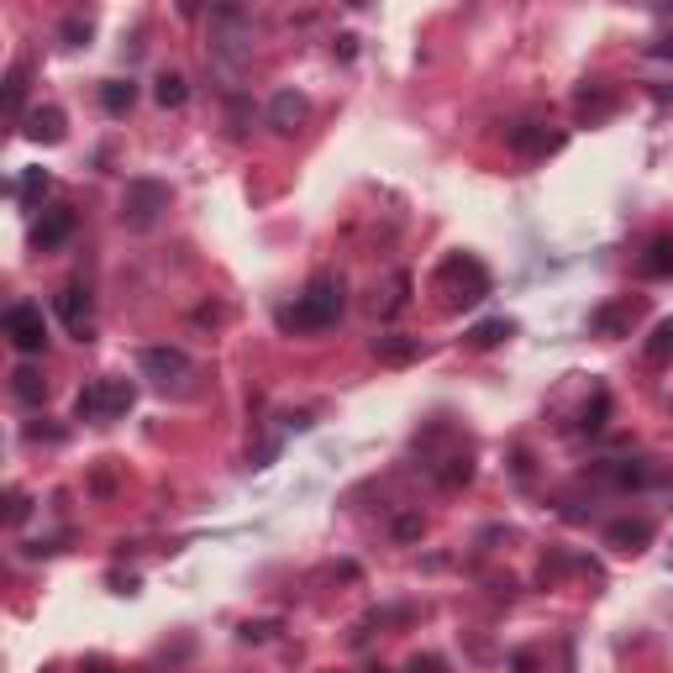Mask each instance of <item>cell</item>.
<instances>
[{"instance_id":"28","label":"cell","mask_w":673,"mask_h":673,"mask_svg":"<svg viewBox=\"0 0 673 673\" xmlns=\"http://www.w3.org/2000/svg\"><path fill=\"white\" fill-rule=\"evenodd\" d=\"M27 516V495H22V489H11V505H6V521L16 526V521H22Z\"/></svg>"},{"instance_id":"25","label":"cell","mask_w":673,"mask_h":673,"mask_svg":"<svg viewBox=\"0 0 673 673\" xmlns=\"http://www.w3.org/2000/svg\"><path fill=\"white\" fill-rule=\"evenodd\" d=\"M605 416H610V395H595V405H584V432H600V426H605Z\"/></svg>"},{"instance_id":"12","label":"cell","mask_w":673,"mask_h":673,"mask_svg":"<svg viewBox=\"0 0 673 673\" xmlns=\"http://www.w3.org/2000/svg\"><path fill=\"white\" fill-rule=\"evenodd\" d=\"M605 542L616 547V553H642V547L652 542V526L647 521H610L605 526Z\"/></svg>"},{"instance_id":"30","label":"cell","mask_w":673,"mask_h":673,"mask_svg":"<svg viewBox=\"0 0 673 673\" xmlns=\"http://www.w3.org/2000/svg\"><path fill=\"white\" fill-rule=\"evenodd\" d=\"M395 537H421V516H400L395 521Z\"/></svg>"},{"instance_id":"18","label":"cell","mask_w":673,"mask_h":673,"mask_svg":"<svg viewBox=\"0 0 673 673\" xmlns=\"http://www.w3.org/2000/svg\"><path fill=\"white\" fill-rule=\"evenodd\" d=\"M132 100H137V90H132V79H111L106 90H100V106H106L111 116H121V111H132Z\"/></svg>"},{"instance_id":"3","label":"cell","mask_w":673,"mask_h":673,"mask_svg":"<svg viewBox=\"0 0 673 673\" xmlns=\"http://www.w3.org/2000/svg\"><path fill=\"white\" fill-rule=\"evenodd\" d=\"M132 400H137V390H132L127 379H95L90 390H79L74 416L79 421H116V416L132 411Z\"/></svg>"},{"instance_id":"29","label":"cell","mask_w":673,"mask_h":673,"mask_svg":"<svg viewBox=\"0 0 673 673\" xmlns=\"http://www.w3.org/2000/svg\"><path fill=\"white\" fill-rule=\"evenodd\" d=\"M405 673H442V658H432V652H426V658H411Z\"/></svg>"},{"instance_id":"23","label":"cell","mask_w":673,"mask_h":673,"mask_svg":"<svg viewBox=\"0 0 673 673\" xmlns=\"http://www.w3.org/2000/svg\"><path fill=\"white\" fill-rule=\"evenodd\" d=\"M468 479H474V463H468V458H447V468H437V484L442 489H458Z\"/></svg>"},{"instance_id":"15","label":"cell","mask_w":673,"mask_h":673,"mask_svg":"<svg viewBox=\"0 0 673 673\" xmlns=\"http://www.w3.org/2000/svg\"><path fill=\"white\" fill-rule=\"evenodd\" d=\"M374 353H379V363H411V358L421 353V342H416V337L390 332V337H379V342H374Z\"/></svg>"},{"instance_id":"9","label":"cell","mask_w":673,"mask_h":673,"mask_svg":"<svg viewBox=\"0 0 673 673\" xmlns=\"http://www.w3.org/2000/svg\"><path fill=\"white\" fill-rule=\"evenodd\" d=\"M558 142H563V137H558V132H547L542 121H516V127H511V148H516V153H526V158L553 153Z\"/></svg>"},{"instance_id":"16","label":"cell","mask_w":673,"mask_h":673,"mask_svg":"<svg viewBox=\"0 0 673 673\" xmlns=\"http://www.w3.org/2000/svg\"><path fill=\"white\" fill-rule=\"evenodd\" d=\"M11 395L22 400V405H43L48 384H43V374H37V369H16V374H11Z\"/></svg>"},{"instance_id":"2","label":"cell","mask_w":673,"mask_h":673,"mask_svg":"<svg viewBox=\"0 0 673 673\" xmlns=\"http://www.w3.org/2000/svg\"><path fill=\"white\" fill-rule=\"evenodd\" d=\"M437 290L447 295V305H453V311H463V305H479V300L489 295V274H484L479 258L453 253V258L442 263V274H437Z\"/></svg>"},{"instance_id":"21","label":"cell","mask_w":673,"mask_h":673,"mask_svg":"<svg viewBox=\"0 0 673 673\" xmlns=\"http://www.w3.org/2000/svg\"><path fill=\"white\" fill-rule=\"evenodd\" d=\"M647 358H652V363H668V358H673V316H668V321H658V326H652V342H647Z\"/></svg>"},{"instance_id":"14","label":"cell","mask_w":673,"mask_h":673,"mask_svg":"<svg viewBox=\"0 0 673 673\" xmlns=\"http://www.w3.org/2000/svg\"><path fill=\"white\" fill-rule=\"evenodd\" d=\"M637 269H642V279H673V237H652Z\"/></svg>"},{"instance_id":"19","label":"cell","mask_w":673,"mask_h":673,"mask_svg":"<svg viewBox=\"0 0 673 673\" xmlns=\"http://www.w3.org/2000/svg\"><path fill=\"white\" fill-rule=\"evenodd\" d=\"M511 332H516V326L500 316V321H479L474 332H468V342H474V348H500V342L511 337Z\"/></svg>"},{"instance_id":"5","label":"cell","mask_w":673,"mask_h":673,"mask_svg":"<svg viewBox=\"0 0 673 673\" xmlns=\"http://www.w3.org/2000/svg\"><path fill=\"white\" fill-rule=\"evenodd\" d=\"M6 337H11V348H16V353H43V348H48L43 305H32V300L6 305Z\"/></svg>"},{"instance_id":"10","label":"cell","mask_w":673,"mask_h":673,"mask_svg":"<svg viewBox=\"0 0 673 673\" xmlns=\"http://www.w3.org/2000/svg\"><path fill=\"white\" fill-rule=\"evenodd\" d=\"M637 316H642V300L626 295V300H616V305H600V311H595V332H600V337H621Z\"/></svg>"},{"instance_id":"32","label":"cell","mask_w":673,"mask_h":673,"mask_svg":"<svg viewBox=\"0 0 673 673\" xmlns=\"http://www.w3.org/2000/svg\"><path fill=\"white\" fill-rule=\"evenodd\" d=\"M85 673H116L111 663H85Z\"/></svg>"},{"instance_id":"17","label":"cell","mask_w":673,"mask_h":673,"mask_svg":"<svg viewBox=\"0 0 673 673\" xmlns=\"http://www.w3.org/2000/svg\"><path fill=\"white\" fill-rule=\"evenodd\" d=\"M610 106H616V95H610L605 85H584L579 90V116L600 121V116H610Z\"/></svg>"},{"instance_id":"11","label":"cell","mask_w":673,"mask_h":673,"mask_svg":"<svg viewBox=\"0 0 673 673\" xmlns=\"http://www.w3.org/2000/svg\"><path fill=\"white\" fill-rule=\"evenodd\" d=\"M305 111H311V106H305V95L279 90V95H274V106H269V127H274V132H295L300 121H305Z\"/></svg>"},{"instance_id":"1","label":"cell","mask_w":673,"mask_h":673,"mask_svg":"<svg viewBox=\"0 0 673 673\" xmlns=\"http://www.w3.org/2000/svg\"><path fill=\"white\" fill-rule=\"evenodd\" d=\"M342 305H348L342 300V279L321 274V279H311V290H305L295 305L279 311V332H326V326H337Z\"/></svg>"},{"instance_id":"27","label":"cell","mask_w":673,"mask_h":673,"mask_svg":"<svg viewBox=\"0 0 673 673\" xmlns=\"http://www.w3.org/2000/svg\"><path fill=\"white\" fill-rule=\"evenodd\" d=\"M16 190H22L27 200H32V195H43V190H48V174H43V169H32V174H22V185H16Z\"/></svg>"},{"instance_id":"7","label":"cell","mask_w":673,"mask_h":673,"mask_svg":"<svg viewBox=\"0 0 673 673\" xmlns=\"http://www.w3.org/2000/svg\"><path fill=\"white\" fill-rule=\"evenodd\" d=\"M58 316H64V326H69V332H74L79 342H85V337H90V321H95V305H90V290H85V284H69V290H64V295H58Z\"/></svg>"},{"instance_id":"6","label":"cell","mask_w":673,"mask_h":673,"mask_svg":"<svg viewBox=\"0 0 673 673\" xmlns=\"http://www.w3.org/2000/svg\"><path fill=\"white\" fill-rule=\"evenodd\" d=\"M142 374L158 379L163 390H169V384H185L190 379V358L179 353V348H142Z\"/></svg>"},{"instance_id":"26","label":"cell","mask_w":673,"mask_h":673,"mask_svg":"<svg viewBox=\"0 0 673 673\" xmlns=\"http://www.w3.org/2000/svg\"><path fill=\"white\" fill-rule=\"evenodd\" d=\"M58 32H64V43H85V37H90V22H85V16H69Z\"/></svg>"},{"instance_id":"20","label":"cell","mask_w":673,"mask_h":673,"mask_svg":"<svg viewBox=\"0 0 673 673\" xmlns=\"http://www.w3.org/2000/svg\"><path fill=\"white\" fill-rule=\"evenodd\" d=\"M153 95H158V106H185V100H190V90H185V79H179V74H158Z\"/></svg>"},{"instance_id":"8","label":"cell","mask_w":673,"mask_h":673,"mask_svg":"<svg viewBox=\"0 0 673 673\" xmlns=\"http://www.w3.org/2000/svg\"><path fill=\"white\" fill-rule=\"evenodd\" d=\"M69 237H74V211H69V206H53V211H43V221L32 227V248L53 253V248H64Z\"/></svg>"},{"instance_id":"4","label":"cell","mask_w":673,"mask_h":673,"mask_svg":"<svg viewBox=\"0 0 673 673\" xmlns=\"http://www.w3.org/2000/svg\"><path fill=\"white\" fill-rule=\"evenodd\" d=\"M163 211H169V185H158V179H127V195H121V221H127L132 232H148Z\"/></svg>"},{"instance_id":"22","label":"cell","mask_w":673,"mask_h":673,"mask_svg":"<svg viewBox=\"0 0 673 673\" xmlns=\"http://www.w3.org/2000/svg\"><path fill=\"white\" fill-rule=\"evenodd\" d=\"M22 95H27V69L16 64V69L6 74V111H11V121L22 116Z\"/></svg>"},{"instance_id":"24","label":"cell","mask_w":673,"mask_h":673,"mask_svg":"<svg viewBox=\"0 0 673 673\" xmlns=\"http://www.w3.org/2000/svg\"><path fill=\"white\" fill-rule=\"evenodd\" d=\"M605 479H616V484H647V468L642 463H605Z\"/></svg>"},{"instance_id":"13","label":"cell","mask_w":673,"mask_h":673,"mask_svg":"<svg viewBox=\"0 0 673 673\" xmlns=\"http://www.w3.org/2000/svg\"><path fill=\"white\" fill-rule=\"evenodd\" d=\"M27 121V137L32 142H64V111H58V106H37V111H27L22 116Z\"/></svg>"},{"instance_id":"31","label":"cell","mask_w":673,"mask_h":673,"mask_svg":"<svg viewBox=\"0 0 673 673\" xmlns=\"http://www.w3.org/2000/svg\"><path fill=\"white\" fill-rule=\"evenodd\" d=\"M511 673H537V663H532V658H526V652H521V658H511Z\"/></svg>"}]
</instances>
